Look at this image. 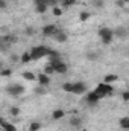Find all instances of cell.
Masks as SVG:
<instances>
[{
    "label": "cell",
    "instance_id": "1",
    "mask_svg": "<svg viewBox=\"0 0 129 131\" xmlns=\"http://www.w3.org/2000/svg\"><path fill=\"white\" fill-rule=\"evenodd\" d=\"M99 37H100L103 44H111L112 38H114V31L109 29V28H100L99 29Z\"/></svg>",
    "mask_w": 129,
    "mask_h": 131
},
{
    "label": "cell",
    "instance_id": "2",
    "mask_svg": "<svg viewBox=\"0 0 129 131\" xmlns=\"http://www.w3.org/2000/svg\"><path fill=\"white\" fill-rule=\"evenodd\" d=\"M112 85L111 84H106V82H102V84H99L96 87V93L100 96V99L105 98V96H108V95H111L112 93Z\"/></svg>",
    "mask_w": 129,
    "mask_h": 131
},
{
    "label": "cell",
    "instance_id": "3",
    "mask_svg": "<svg viewBox=\"0 0 129 131\" xmlns=\"http://www.w3.org/2000/svg\"><path fill=\"white\" fill-rule=\"evenodd\" d=\"M47 53H49V49L44 47V46H36V47H32V50H31L32 60H40V58L46 57Z\"/></svg>",
    "mask_w": 129,
    "mask_h": 131
},
{
    "label": "cell",
    "instance_id": "4",
    "mask_svg": "<svg viewBox=\"0 0 129 131\" xmlns=\"http://www.w3.org/2000/svg\"><path fill=\"white\" fill-rule=\"evenodd\" d=\"M50 64L55 67V72L56 73H61V75L67 73V70H68V66L65 64L61 58L59 60H50Z\"/></svg>",
    "mask_w": 129,
    "mask_h": 131
},
{
    "label": "cell",
    "instance_id": "5",
    "mask_svg": "<svg viewBox=\"0 0 129 131\" xmlns=\"http://www.w3.org/2000/svg\"><path fill=\"white\" fill-rule=\"evenodd\" d=\"M100 101V96L96 93V90L94 92H88L87 93V98H85V102L90 105V107H94V105H97V102Z\"/></svg>",
    "mask_w": 129,
    "mask_h": 131
},
{
    "label": "cell",
    "instance_id": "6",
    "mask_svg": "<svg viewBox=\"0 0 129 131\" xmlns=\"http://www.w3.org/2000/svg\"><path fill=\"white\" fill-rule=\"evenodd\" d=\"M8 93L12 95V96H20V95L24 93V87L20 85V84H12V85L8 87Z\"/></svg>",
    "mask_w": 129,
    "mask_h": 131
},
{
    "label": "cell",
    "instance_id": "7",
    "mask_svg": "<svg viewBox=\"0 0 129 131\" xmlns=\"http://www.w3.org/2000/svg\"><path fill=\"white\" fill-rule=\"evenodd\" d=\"M87 92V84L84 82H73V95H84Z\"/></svg>",
    "mask_w": 129,
    "mask_h": 131
},
{
    "label": "cell",
    "instance_id": "8",
    "mask_svg": "<svg viewBox=\"0 0 129 131\" xmlns=\"http://www.w3.org/2000/svg\"><path fill=\"white\" fill-rule=\"evenodd\" d=\"M59 29H56V26L55 25H46L44 28H43V34L46 35V37H55L56 34H58Z\"/></svg>",
    "mask_w": 129,
    "mask_h": 131
},
{
    "label": "cell",
    "instance_id": "9",
    "mask_svg": "<svg viewBox=\"0 0 129 131\" xmlns=\"http://www.w3.org/2000/svg\"><path fill=\"white\" fill-rule=\"evenodd\" d=\"M38 82H40V85H43V87L49 85V84H50V78H49V75H46V73H40V75H38Z\"/></svg>",
    "mask_w": 129,
    "mask_h": 131
},
{
    "label": "cell",
    "instance_id": "10",
    "mask_svg": "<svg viewBox=\"0 0 129 131\" xmlns=\"http://www.w3.org/2000/svg\"><path fill=\"white\" fill-rule=\"evenodd\" d=\"M70 125H71L73 128H81V127H82V119L78 117V116H71V117H70Z\"/></svg>",
    "mask_w": 129,
    "mask_h": 131
},
{
    "label": "cell",
    "instance_id": "11",
    "mask_svg": "<svg viewBox=\"0 0 129 131\" xmlns=\"http://www.w3.org/2000/svg\"><path fill=\"white\" fill-rule=\"evenodd\" d=\"M2 127H3V130H5V131H17L15 125H12V124L6 122L5 119H2Z\"/></svg>",
    "mask_w": 129,
    "mask_h": 131
},
{
    "label": "cell",
    "instance_id": "12",
    "mask_svg": "<svg viewBox=\"0 0 129 131\" xmlns=\"http://www.w3.org/2000/svg\"><path fill=\"white\" fill-rule=\"evenodd\" d=\"M119 124H120V127H122L123 130L129 131V116H125V117H122V119L119 121Z\"/></svg>",
    "mask_w": 129,
    "mask_h": 131
},
{
    "label": "cell",
    "instance_id": "13",
    "mask_svg": "<svg viewBox=\"0 0 129 131\" xmlns=\"http://www.w3.org/2000/svg\"><path fill=\"white\" fill-rule=\"evenodd\" d=\"M64 110H61V108H58V110H55L53 113H52V117L55 119V121H59V119H62L64 117Z\"/></svg>",
    "mask_w": 129,
    "mask_h": 131
},
{
    "label": "cell",
    "instance_id": "14",
    "mask_svg": "<svg viewBox=\"0 0 129 131\" xmlns=\"http://www.w3.org/2000/svg\"><path fill=\"white\" fill-rule=\"evenodd\" d=\"M35 11H36L38 14H44V12L47 11V3H36Z\"/></svg>",
    "mask_w": 129,
    "mask_h": 131
},
{
    "label": "cell",
    "instance_id": "15",
    "mask_svg": "<svg viewBox=\"0 0 129 131\" xmlns=\"http://www.w3.org/2000/svg\"><path fill=\"white\" fill-rule=\"evenodd\" d=\"M23 78L26 81H35V79H38V76H35L32 72H23Z\"/></svg>",
    "mask_w": 129,
    "mask_h": 131
},
{
    "label": "cell",
    "instance_id": "16",
    "mask_svg": "<svg viewBox=\"0 0 129 131\" xmlns=\"http://www.w3.org/2000/svg\"><path fill=\"white\" fill-rule=\"evenodd\" d=\"M55 37H56V40H58L59 43H65V41H67V34L62 32V31H58V34H56Z\"/></svg>",
    "mask_w": 129,
    "mask_h": 131
},
{
    "label": "cell",
    "instance_id": "17",
    "mask_svg": "<svg viewBox=\"0 0 129 131\" xmlns=\"http://www.w3.org/2000/svg\"><path fill=\"white\" fill-rule=\"evenodd\" d=\"M117 79H119L117 75H112V73H111V75H106V76H105V81H103V82L111 84V82H114V81H117Z\"/></svg>",
    "mask_w": 129,
    "mask_h": 131
},
{
    "label": "cell",
    "instance_id": "18",
    "mask_svg": "<svg viewBox=\"0 0 129 131\" xmlns=\"http://www.w3.org/2000/svg\"><path fill=\"white\" fill-rule=\"evenodd\" d=\"M44 73H46V75H52V73H56V72H55V67L49 63V64L44 67Z\"/></svg>",
    "mask_w": 129,
    "mask_h": 131
},
{
    "label": "cell",
    "instance_id": "19",
    "mask_svg": "<svg viewBox=\"0 0 129 131\" xmlns=\"http://www.w3.org/2000/svg\"><path fill=\"white\" fill-rule=\"evenodd\" d=\"M62 90L67 92V93H71L73 92V82H65L64 85H62Z\"/></svg>",
    "mask_w": 129,
    "mask_h": 131
},
{
    "label": "cell",
    "instance_id": "20",
    "mask_svg": "<svg viewBox=\"0 0 129 131\" xmlns=\"http://www.w3.org/2000/svg\"><path fill=\"white\" fill-rule=\"evenodd\" d=\"M40 128H41V124L40 122H32L29 125V131H38Z\"/></svg>",
    "mask_w": 129,
    "mask_h": 131
},
{
    "label": "cell",
    "instance_id": "21",
    "mask_svg": "<svg viewBox=\"0 0 129 131\" xmlns=\"http://www.w3.org/2000/svg\"><path fill=\"white\" fill-rule=\"evenodd\" d=\"M21 61H23V63H29V61H32V55H31V52L23 53V55H21Z\"/></svg>",
    "mask_w": 129,
    "mask_h": 131
},
{
    "label": "cell",
    "instance_id": "22",
    "mask_svg": "<svg viewBox=\"0 0 129 131\" xmlns=\"http://www.w3.org/2000/svg\"><path fill=\"white\" fill-rule=\"evenodd\" d=\"M79 18H81V21H87V20L90 18V12H87V11L81 12V14H79Z\"/></svg>",
    "mask_w": 129,
    "mask_h": 131
},
{
    "label": "cell",
    "instance_id": "23",
    "mask_svg": "<svg viewBox=\"0 0 129 131\" xmlns=\"http://www.w3.org/2000/svg\"><path fill=\"white\" fill-rule=\"evenodd\" d=\"M87 58H88L90 61H96L97 58H99V55H97L96 52H88V53H87Z\"/></svg>",
    "mask_w": 129,
    "mask_h": 131
},
{
    "label": "cell",
    "instance_id": "24",
    "mask_svg": "<svg viewBox=\"0 0 129 131\" xmlns=\"http://www.w3.org/2000/svg\"><path fill=\"white\" fill-rule=\"evenodd\" d=\"M9 113H11L12 116H18V114H20V108H18V107H11Z\"/></svg>",
    "mask_w": 129,
    "mask_h": 131
},
{
    "label": "cell",
    "instance_id": "25",
    "mask_svg": "<svg viewBox=\"0 0 129 131\" xmlns=\"http://www.w3.org/2000/svg\"><path fill=\"white\" fill-rule=\"evenodd\" d=\"M52 12H53V15H55V17H59V15L62 14V9H61V8H58V6H55Z\"/></svg>",
    "mask_w": 129,
    "mask_h": 131
},
{
    "label": "cell",
    "instance_id": "26",
    "mask_svg": "<svg viewBox=\"0 0 129 131\" xmlns=\"http://www.w3.org/2000/svg\"><path fill=\"white\" fill-rule=\"evenodd\" d=\"M114 34H115V35H119V37H125V35H126V31H125V29H122V28H119Z\"/></svg>",
    "mask_w": 129,
    "mask_h": 131
},
{
    "label": "cell",
    "instance_id": "27",
    "mask_svg": "<svg viewBox=\"0 0 129 131\" xmlns=\"http://www.w3.org/2000/svg\"><path fill=\"white\" fill-rule=\"evenodd\" d=\"M11 75H12V72L9 69H3L2 70V76H11Z\"/></svg>",
    "mask_w": 129,
    "mask_h": 131
},
{
    "label": "cell",
    "instance_id": "28",
    "mask_svg": "<svg viewBox=\"0 0 129 131\" xmlns=\"http://www.w3.org/2000/svg\"><path fill=\"white\" fill-rule=\"evenodd\" d=\"M93 3L97 8H103V0H93Z\"/></svg>",
    "mask_w": 129,
    "mask_h": 131
},
{
    "label": "cell",
    "instance_id": "29",
    "mask_svg": "<svg viewBox=\"0 0 129 131\" xmlns=\"http://www.w3.org/2000/svg\"><path fill=\"white\" fill-rule=\"evenodd\" d=\"M122 99H123L125 102H128L129 101V92H123V93H122Z\"/></svg>",
    "mask_w": 129,
    "mask_h": 131
},
{
    "label": "cell",
    "instance_id": "30",
    "mask_svg": "<svg viewBox=\"0 0 129 131\" xmlns=\"http://www.w3.org/2000/svg\"><path fill=\"white\" fill-rule=\"evenodd\" d=\"M35 92H36L38 95H44V93H46V90H44V87H43V85H41V87H38Z\"/></svg>",
    "mask_w": 129,
    "mask_h": 131
},
{
    "label": "cell",
    "instance_id": "31",
    "mask_svg": "<svg viewBox=\"0 0 129 131\" xmlns=\"http://www.w3.org/2000/svg\"><path fill=\"white\" fill-rule=\"evenodd\" d=\"M0 8H2V9L6 8V0H0Z\"/></svg>",
    "mask_w": 129,
    "mask_h": 131
},
{
    "label": "cell",
    "instance_id": "32",
    "mask_svg": "<svg viewBox=\"0 0 129 131\" xmlns=\"http://www.w3.org/2000/svg\"><path fill=\"white\" fill-rule=\"evenodd\" d=\"M26 34H28V35H32V34H33L32 28H28V29H26Z\"/></svg>",
    "mask_w": 129,
    "mask_h": 131
},
{
    "label": "cell",
    "instance_id": "33",
    "mask_svg": "<svg viewBox=\"0 0 129 131\" xmlns=\"http://www.w3.org/2000/svg\"><path fill=\"white\" fill-rule=\"evenodd\" d=\"M117 6H125V2H123V0H119V2H117Z\"/></svg>",
    "mask_w": 129,
    "mask_h": 131
},
{
    "label": "cell",
    "instance_id": "34",
    "mask_svg": "<svg viewBox=\"0 0 129 131\" xmlns=\"http://www.w3.org/2000/svg\"><path fill=\"white\" fill-rule=\"evenodd\" d=\"M123 2H125V3H129V0H123Z\"/></svg>",
    "mask_w": 129,
    "mask_h": 131
}]
</instances>
